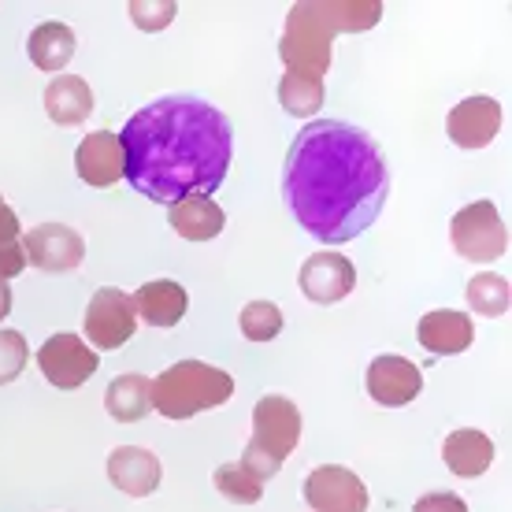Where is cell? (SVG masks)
<instances>
[{
	"instance_id": "6da1fadb",
	"label": "cell",
	"mask_w": 512,
	"mask_h": 512,
	"mask_svg": "<svg viewBox=\"0 0 512 512\" xmlns=\"http://www.w3.org/2000/svg\"><path fill=\"white\" fill-rule=\"evenodd\" d=\"M386 156L368 130L316 119L297 130L282 167L286 208L323 245H346L372 227L386 205Z\"/></svg>"
},
{
	"instance_id": "7a4b0ae2",
	"label": "cell",
	"mask_w": 512,
	"mask_h": 512,
	"mask_svg": "<svg viewBox=\"0 0 512 512\" xmlns=\"http://www.w3.org/2000/svg\"><path fill=\"white\" fill-rule=\"evenodd\" d=\"M123 179L156 205L219 190L234 153L227 116L201 97H160L127 119L119 134Z\"/></svg>"
},
{
	"instance_id": "3957f363",
	"label": "cell",
	"mask_w": 512,
	"mask_h": 512,
	"mask_svg": "<svg viewBox=\"0 0 512 512\" xmlns=\"http://www.w3.org/2000/svg\"><path fill=\"white\" fill-rule=\"evenodd\" d=\"M234 397V379L205 360H179L153 379V409L167 420H190Z\"/></svg>"
},
{
	"instance_id": "277c9868",
	"label": "cell",
	"mask_w": 512,
	"mask_h": 512,
	"mask_svg": "<svg viewBox=\"0 0 512 512\" xmlns=\"http://www.w3.org/2000/svg\"><path fill=\"white\" fill-rule=\"evenodd\" d=\"M331 45H334V26L323 15V4H294L286 15V30L279 41V56L286 71L308 78H323L331 67Z\"/></svg>"
},
{
	"instance_id": "5b68a950",
	"label": "cell",
	"mask_w": 512,
	"mask_h": 512,
	"mask_svg": "<svg viewBox=\"0 0 512 512\" xmlns=\"http://www.w3.org/2000/svg\"><path fill=\"white\" fill-rule=\"evenodd\" d=\"M449 238H453V249L475 264H490V260L509 253V227L498 216L494 201L464 205L449 223Z\"/></svg>"
},
{
	"instance_id": "8992f818",
	"label": "cell",
	"mask_w": 512,
	"mask_h": 512,
	"mask_svg": "<svg viewBox=\"0 0 512 512\" xmlns=\"http://www.w3.org/2000/svg\"><path fill=\"white\" fill-rule=\"evenodd\" d=\"M297 442H301V412H297L294 401L282 394L260 397L253 409V438H249V446L282 464L294 453Z\"/></svg>"
},
{
	"instance_id": "52a82bcc",
	"label": "cell",
	"mask_w": 512,
	"mask_h": 512,
	"mask_svg": "<svg viewBox=\"0 0 512 512\" xmlns=\"http://www.w3.org/2000/svg\"><path fill=\"white\" fill-rule=\"evenodd\" d=\"M38 368L56 390H78V386L93 379V372L101 368V360L86 346V338L78 334H52L49 342L38 349Z\"/></svg>"
},
{
	"instance_id": "ba28073f",
	"label": "cell",
	"mask_w": 512,
	"mask_h": 512,
	"mask_svg": "<svg viewBox=\"0 0 512 512\" xmlns=\"http://www.w3.org/2000/svg\"><path fill=\"white\" fill-rule=\"evenodd\" d=\"M23 253L26 264H34L38 271L64 275V271H75L86 260V242L67 223H38V227L26 231Z\"/></svg>"
},
{
	"instance_id": "9c48e42d",
	"label": "cell",
	"mask_w": 512,
	"mask_h": 512,
	"mask_svg": "<svg viewBox=\"0 0 512 512\" xmlns=\"http://www.w3.org/2000/svg\"><path fill=\"white\" fill-rule=\"evenodd\" d=\"M134 327H138V316H134L130 294H123L116 286H101L90 297V308H86V338L97 349L127 346L130 338H134Z\"/></svg>"
},
{
	"instance_id": "30bf717a",
	"label": "cell",
	"mask_w": 512,
	"mask_h": 512,
	"mask_svg": "<svg viewBox=\"0 0 512 512\" xmlns=\"http://www.w3.org/2000/svg\"><path fill=\"white\" fill-rule=\"evenodd\" d=\"M305 501L316 512H368V487L342 464H323L308 472Z\"/></svg>"
},
{
	"instance_id": "8fae6325",
	"label": "cell",
	"mask_w": 512,
	"mask_h": 512,
	"mask_svg": "<svg viewBox=\"0 0 512 512\" xmlns=\"http://www.w3.org/2000/svg\"><path fill=\"white\" fill-rule=\"evenodd\" d=\"M297 286H301V294H305L312 305H334V301H342V297L353 294L357 268H353V260L342 253H312L305 264H301Z\"/></svg>"
},
{
	"instance_id": "7c38bea8",
	"label": "cell",
	"mask_w": 512,
	"mask_h": 512,
	"mask_svg": "<svg viewBox=\"0 0 512 512\" xmlns=\"http://www.w3.org/2000/svg\"><path fill=\"white\" fill-rule=\"evenodd\" d=\"M501 123H505V112L494 97H464L461 104L449 108L446 134L461 149H483L501 134Z\"/></svg>"
},
{
	"instance_id": "4fadbf2b",
	"label": "cell",
	"mask_w": 512,
	"mask_h": 512,
	"mask_svg": "<svg viewBox=\"0 0 512 512\" xmlns=\"http://www.w3.org/2000/svg\"><path fill=\"white\" fill-rule=\"evenodd\" d=\"M75 171L78 179L93 186V190L116 186L123 179V145H119V134H112V130L86 134L75 149Z\"/></svg>"
},
{
	"instance_id": "5bb4252c",
	"label": "cell",
	"mask_w": 512,
	"mask_h": 512,
	"mask_svg": "<svg viewBox=\"0 0 512 512\" xmlns=\"http://www.w3.org/2000/svg\"><path fill=\"white\" fill-rule=\"evenodd\" d=\"M420 390H423V375L412 360L397 357V353H383V357L372 360V368H368V394H372L379 405L401 409V405H409Z\"/></svg>"
},
{
	"instance_id": "9a60e30c",
	"label": "cell",
	"mask_w": 512,
	"mask_h": 512,
	"mask_svg": "<svg viewBox=\"0 0 512 512\" xmlns=\"http://www.w3.org/2000/svg\"><path fill=\"white\" fill-rule=\"evenodd\" d=\"M160 457L145 446H116L108 453V479L112 487L130 494V498H149L160 487Z\"/></svg>"
},
{
	"instance_id": "2e32d148",
	"label": "cell",
	"mask_w": 512,
	"mask_h": 512,
	"mask_svg": "<svg viewBox=\"0 0 512 512\" xmlns=\"http://www.w3.org/2000/svg\"><path fill=\"white\" fill-rule=\"evenodd\" d=\"M130 301H134V316H141L149 327H175L186 316V308H190V297L175 279L145 282Z\"/></svg>"
},
{
	"instance_id": "e0dca14e",
	"label": "cell",
	"mask_w": 512,
	"mask_h": 512,
	"mask_svg": "<svg viewBox=\"0 0 512 512\" xmlns=\"http://www.w3.org/2000/svg\"><path fill=\"white\" fill-rule=\"evenodd\" d=\"M45 116L56 127H78L93 116V90L86 78L78 75H56L45 86Z\"/></svg>"
},
{
	"instance_id": "ac0fdd59",
	"label": "cell",
	"mask_w": 512,
	"mask_h": 512,
	"mask_svg": "<svg viewBox=\"0 0 512 512\" xmlns=\"http://www.w3.org/2000/svg\"><path fill=\"white\" fill-rule=\"evenodd\" d=\"M420 334V346L431 349V353H442V357H453V353H464L472 346L475 327L468 312H449V308H438V312H427L416 327Z\"/></svg>"
},
{
	"instance_id": "d6986e66",
	"label": "cell",
	"mask_w": 512,
	"mask_h": 512,
	"mask_svg": "<svg viewBox=\"0 0 512 512\" xmlns=\"http://www.w3.org/2000/svg\"><path fill=\"white\" fill-rule=\"evenodd\" d=\"M167 223H171V231L182 234L186 242H212V238L223 231L227 216H223V208H219L212 197L193 193V197H182V201L171 205Z\"/></svg>"
},
{
	"instance_id": "ffe728a7",
	"label": "cell",
	"mask_w": 512,
	"mask_h": 512,
	"mask_svg": "<svg viewBox=\"0 0 512 512\" xmlns=\"http://www.w3.org/2000/svg\"><path fill=\"white\" fill-rule=\"evenodd\" d=\"M442 461H446V468L453 475L475 479V475H483L494 464V442L483 431H475V427H461V431L446 435V442H442Z\"/></svg>"
},
{
	"instance_id": "44dd1931",
	"label": "cell",
	"mask_w": 512,
	"mask_h": 512,
	"mask_svg": "<svg viewBox=\"0 0 512 512\" xmlns=\"http://www.w3.org/2000/svg\"><path fill=\"white\" fill-rule=\"evenodd\" d=\"M104 409L116 423H138L153 412V379L145 375H116L104 390Z\"/></svg>"
},
{
	"instance_id": "7402d4cb",
	"label": "cell",
	"mask_w": 512,
	"mask_h": 512,
	"mask_svg": "<svg viewBox=\"0 0 512 512\" xmlns=\"http://www.w3.org/2000/svg\"><path fill=\"white\" fill-rule=\"evenodd\" d=\"M26 49H30V60L38 71H64L71 64V56H75V30L67 23H41L34 26V34L26 41Z\"/></svg>"
},
{
	"instance_id": "603a6c76",
	"label": "cell",
	"mask_w": 512,
	"mask_h": 512,
	"mask_svg": "<svg viewBox=\"0 0 512 512\" xmlns=\"http://www.w3.org/2000/svg\"><path fill=\"white\" fill-rule=\"evenodd\" d=\"M279 101L282 108L290 112V116H316L327 101V93H323V78H308V75H294V71H286L279 82Z\"/></svg>"
},
{
	"instance_id": "cb8c5ba5",
	"label": "cell",
	"mask_w": 512,
	"mask_h": 512,
	"mask_svg": "<svg viewBox=\"0 0 512 512\" xmlns=\"http://www.w3.org/2000/svg\"><path fill=\"white\" fill-rule=\"evenodd\" d=\"M327 23L334 26V34H357V30H372L383 15L379 0H320Z\"/></svg>"
},
{
	"instance_id": "d4e9b609",
	"label": "cell",
	"mask_w": 512,
	"mask_h": 512,
	"mask_svg": "<svg viewBox=\"0 0 512 512\" xmlns=\"http://www.w3.org/2000/svg\"><path fill=\"white\" fill-rule=\"evenodd\" d=\"M464 297H468V308H472V312L498 320V316H505V312H509V301H512L509 279H501V275H494V271L472 275V282H468Z\"/></svg>"
},
{
	"instance_id": "484cf974",
	"label": "cell",
	"mask_w": 512,
	"mask_h": 512,
	"mask_svg": "<svg viewBox=\"0 0 512 512\" xmlns=\"http://www.w3.org/2000/svg\"><path fill=\"white\" fill-rule=\"evenodd\" d=\"M212 483H216L219 494L227 501H234V505H256V501L264 498V483H260L256 475L245 472L242 464H219L216 475H212Z\"/></svg>"
},
{
	"instance_id": "4316f807",
	"label": "cell",
	"mask_w": 512,
	"mask_h": 512,
	"mask_svg": "<svg viewBox=\"0 0 512 512\" xmlns=\"http://www.w3.org/2000/svg\"><path fill=\"white\" fill-rule=\"evenodd\" d=\"M238 327L249 342H271L282 331V312L275 301H249L238 316Z\"/></svg>"
},
{
	"instance_id": "83f0119b",
	"label": "cell",
	"mask_w": 512,
	"mask_h": 512,
	"mask_svg": "<svg viewBox=\"0 0 512 512\" xmlns=\"http://www.w3.org/2000/svg\"><path fill=\"white\" fill-rule=\"evenodd\" d=\"M127 12L138 30L153 34V30H164V26L179 15V4H175V0H130Z\"/></svg>"
},
{
	"instance_id": "f1b7e54d",
	"label": "cell",
	"mask_w": 512,
	"mask_h": 512,
	"mask_svg": "<svg viewBox=\"0 0 512 512\" xmlns=\"http://www.w3.org/2000/svg\"><path fill=\"white\" fill-rule=\"evenodd\" d=\"M26 360H30V349H26V338L19 331H0V386L15 383L23 375Z\"/></svg>"
},
{
	"instance_id": "f546056e",
	"label": "cell",
	"mask_w": 512,
	"mask_h": 512,
	"mask_svg": "<svg viewBox=\"0 0 512 512\" xmlns=\"http://www.w3.org/2000/svg\"><path fill=\"white\" fill-rule=\"evenodd\" d=\"M412 512H468V505H464V498L449 494V490H435V494H423L412 505Z\"/></svg>"
},
{
	"instance_id": "4dcf8cb0",
	"label": "cell",
	"mask_w": 512,
	"mask_h": 512,
	"mask_svg": "<svg viewBox=\"0 0 512 512\" xmlns=\"http://www.w3.org/2000/svg\"><path fill=\"white\" fill-rule=\"evenodd\" d=\"M19 234H23V223H19V216H15L12 208L4 205V197H0V245L23 242Z\"/></svg>"
},
{
	"instance_id": "1f68e13d",
	"label": "cell",
	"mask_w": 512,
	"mask_h": 512,
	"mask_svg": "<svg viewBox=\"0 0 512 512\" xmlns=\"http://www.w3.org/2000/svg\"><path fill=\"white\" fill-rule=\"evenodd\" d=\"M12 312V286H8V279H0V320Z\"/></svg>"
}]
</instances>
